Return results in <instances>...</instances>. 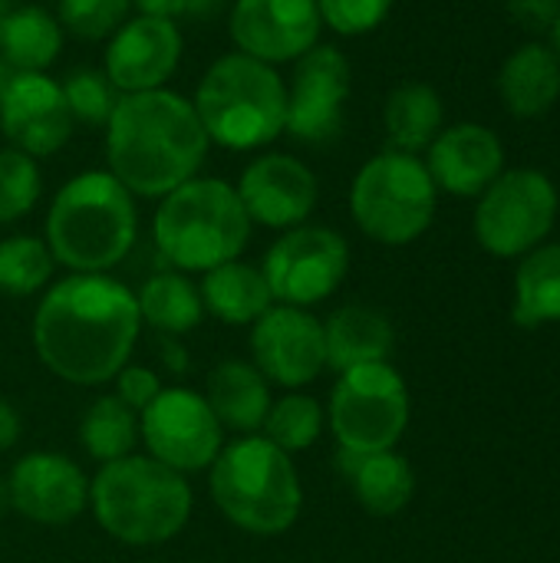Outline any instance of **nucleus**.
Masks as SVG:
<instances>
[{
	"instance_id": "nucleus-1",
	"label": "nucleus",
	"mask_w": 560,
	"mask_h": 563,
	"mask_svg": "<svg viewBox=\"0 0 560 563\" xmlns=\"http://www.w3.org/2000/svg\"><path fill=\"white\" fill-rule=\"evenodd\" d=\"M142 330L135 294L109 274L56 280L33 313L40 363L69 386H102L129 363Z\"/></svg>"
},
{
	"instance_id": "nucleus-2",
	"label": "nucleus",
	"mask_w": 560,
	"mask_h": 563,
	"mask_svg": "<svg viewBox=\"0 0 560 563\" xmlns=\"http://www.w3.org/2000/svg\"><path fill=\"white\" fill-rule=\"evenodd\" d=\"M208 135L188 96L162 86L122 92L106 122V172L135 198H165L201 175Z\"/></svg>"
},
{
	"instance_id": "nucleus-3",
	"label": "nucleus",
	"mask_w": 560,
	"mask_h": 563,
	"mask_svg": "<svg viewBox=\"0 0 560 563\" xmlns=\"http://www.w3.org/2000/svg\"><path fill=\"white\" fill-rule=\"evenodd\" d=\"M135 195L106 168H89L63 181L43 221V241L53 261L73 274L119 267L135 247Z\"/></svg>"
},
{
	"instance_id": "nucleus-4",
	"label": "nucleus",
	"mask_w": 560,
	"mask_h": 563,
	"mask_svg": "<svg viewBox=\"0 0 560 563\" xmlns=\"http://www.w3.org/2000/svg\"><path fill=\"white\" fill-rule=\"evenodd\" d=\"M191 106L211 145L257 155L284 135L287 76L231 49L201 73Z\"/></svg>"
},
{
	"instance_id": "nucleus-5",
	"label": "nucleus",
	"mask_w": 560,
	"mask_h": 563,
	"mask_svg": "<svg viewBox=\"0 0 560 563\" xmlns=\"http://www.w3.org/2000/svg\"><path fill=\"white\" fill-rule=\"evenodd\" d=\"M191 485L152 455H125L89 482L96 525L119 544L155 548L182 534L191 518Z\"/></svg>"
},
{
	"instance_id": "nucleus-6",
	"label": "nucleus",
	"mask_w": 560,
	"mask_h": 563,
	"mask_svg": "<svg viewBox=\"0 0 560 563\" xmlns=\"http://www.w3.org/2000/svg\"><path fill=\"white\" fill-rule=\"evenodd\" d=\"M251 228L238 188L208 175H195L158 198L152 218L158 254L182 274H208L218 264L238 261L251 241Z\"/></svg>"
},
{
	"instance_id": "nucleus-7",
	"label": "nucleus",
	"mask_w": 560,
	"mask_h": 563,
	"mask_svg": "<svg viewBox=\"0 0 560 563\" xmlns=\"http://www.w3.org/2000/svg\"><path fill=\"white\" fill-rule=\"evenodd\" d=\"M211 501L241 531L277 538L294 528L304 508L294 459L264 435H241L211 462Z\"/></svg>"
},
{
	"instance_id": "nucleus-8",
	"label": "nucleus",
	"mask_w": 560,
	"mask_h": 563,
	"mask_svg": "<svg viewBox=\"0 0 560 563\" xmlns=\"http://www.w3.org/2000/svg\"><path fill=\"white\" fill-rule=\"evenodd\" d=\"M439 208V188L422 155L383 148L366 158L350 185V214L356 228L386 247H406L419 241Z\"/></svg>"
},
{
	"instance_id": "nucleus-9",
	"label": "nucleus",
	"mask_w": 560,
	"mask_h": 563,
	"mask_svg": "<svg viewBox=\"0 0 560 563\" xmlns=\"http://www.w3.org/2000/svg\"><path fill=\"white\" fill-rule=\"evenodd\" d=\"M558 188L541 168H505L475 205V241L485 254L521 261L541 247L558 221Z\"/></svg>"
},
{
	"instance_id": "nucleus-10",
	"label": "nucleus",
	"mask_w": 560,
	"mask_h": 563,
	"mask_svg": "<svg viewBox=\"0 0 560 563\" xmlns=\"http://www.w3.org/2000/svg\"><path fill=\"white\" fill-rule=\"evenodd\" d=\"M327 419L343 452H389L409 426L406 379L389 363L347 369L330 393Z\"/></svg>"
},
{
	"instance_id": "nucleus-11",
	"label": "nucleus",
	"mask_w": 560,
	"mask_h": 563,
	"mask_svg": "<svg viewBox=\"0 0 560 563\" xmlns=\"http://www.w3.org/2000/svg\"><path fill=\"white\" fill-rule=\"evenodd\" d=\"M261 274L271 287L274 303L284 307H317L333 297L350 274V244L340 231L327 224H300L281 231L267 247Z\"/></svg>"
},
{
	"instance_id": "nucleus-12",
	"label": "nucleus",
	"mask_w": 560,
	"mask_h": 563,
	"mask_svg": "<svg viewBox=\"0 0 560 563\" xmlns=\"http://www.w3.org/2000/svg\"><path fill=\"white\" fill-rule=\"evenodd\" d=\"M139 439L149 455L178 475L205 472L224 449V429L208 399L195 389H162L139 412Z\"/></svg>"
},
{
	"instance_id": "nucleus-13",
	"label": "nucleus",
	"mask_w": 560,
	"mask_h": 563,
	"mask_svg": "<svg viewBox=\"0 0 560 563\" xmlns=\"http://www.w3.org/2000/svg\"><path fill=\"white\" fill-rule=\"evenodd\" d=\"M353 89V66L333 43H317L294 63L287 79V125L300 145H330L343 132L347 102Z\"/></svg>"
},
{
	"instance_id": "nucleus-14",
	"label": "nucleus",
	"mask_w": 560,
	"mask_h": 563,
	"mask_svg": "<svg viewBox=\"0 0 560 563\" xmlns=\"http://www.w3.org/2000/svg\"><path fill=\"white\" fill-rule=\"evenodd\" d=\"M323 20L317 0H234L228 36L238 53L267 66L297 63L320 43Z\"/></svg>"
},
{
	"instance_id": "nucleus-15",
	"label": "nucleus",
	"mask_w": 560,
	"mask_h": 563,
	"mask_svg": "<svg viewBox=\"0 0 560 563\" xmlns=\"http://www.w3.org/2000/svg\"><path fill=\"white\" fill-rule=\"evenodd\" d=\"M234 188L251 224L271 231H290L307 224L320 201L317 172L290 152H257L244 165Z\"/></svg>"
},
{
	"instance_id": "nucleus-16",
	"label": "nucleus",
	"mask_w": 560,
	"mask_h": 563,
	"mask_svg": "<svg viewBox=\"0 0 560 563\" xmlns=\"http://www.w3.org/2000/svg\"><path fill=\"white\" fill-rule=\"evenodd\" d=\"M251 353L264 379L284 389L310 386L327 369L323 323L304 307L274 303L251 323Z\"/></svg>"
},
{
	"instance_id": "nucleus-17",
	"label": "nucleus",
	"mask_w": 560,
	"mask_h": 563,
	"mask_svg": "<svg viewBox=\"0 0 560 563\" xmlns=\"http://www.w3.org/2000/svg\"><path fill=\"white\" fill-rule=\"evenodd\" d=\"M185 53L182 23L132 13L109 40L102 53V73L119 92H149L168 86Z\"/></svg>"
},
{
	"instance_id": "nucleus-18",
	"label": "nucleus",
	"mask_w": 560,
	"mask_h": 563,
	"mask_svg": "<svg viewBox=\"0 0 560 563\" xmlns=\"http://www.w3.org/2000/svg\"><path fill=\"white\" fill-rule=\"evenodd\" d=\"M76 119L59 79L50 73H17L0 96V132L10 148L30 158H50L73 139Z\"/></svg>"
},
{
	"instance_id": "nucleus-19",
	"label": "nucleus",
	"mask_w": 560,
	"mask_h": 563,
	"mask_svg": "<svg viewBox=\"0 0 560 563\" xmlns=\"http://www.w3.org/2000/svg\"><path fill=\"white\" fill-rule=\"evenodd\" d=\"M10 508L26 521L56 528L69 525L89 505V478L83 468L56 452H30L7 475Z\"/></svg>"
},
{
	"instance_id": "nucleus-20",
	"label": "nucleus",
	"mask_w": 560,
	"mask_h": 563,
	"mask_svg": "<svg viewBox=\"0 0 560 563\" xmlns=\"http://www.w3.org/2000/svg\"><path fill=\"white\" fill-rule=\"evenodd\" d=\"M422 162L439 191L479 198L505 172V145L482 122H455L436 135Z\"/></svg>"
},
{
	"instance_id": "nucleus-21",
	"label": "nucleus",
	"mask_w": 560,
	"mask_h": 563,
	"mask_svg": "<svg viewBox=\"0 0 560 563\" xmlns=\"http://www.w3.org/2000/svg\"><path fill=\"white\" fill-rule=\"evenodd\" d=\"M498 99L515 119H541L560 99V59L551 43L512 49L498 69Z\"/></svg>"
},
{
	"instance_id": "nucleus-22",
	"label": "nucleus",
	"mask_w": 560,
	"mask_h": 563,
	"mask_svg": "<svg viewBox=\"0 0 560 563\" xmlns=\"http://www.w3.org/2000/svg\"><path fill=\"white\" fill-rule=\"evenodd\" d=\"M323 343H327V366L337 373L370 366V363H389L396 333L383 310L347 303L330 313L323 323Z\"/></svg>"
},
{
	"instance_id": "nucleus-23",
	"label": "nucleus",
	"mask_w": 560,
	"mask_h": 563,
	"mask_svg": "<svg viewBox=\"0 0 560 563\" xmlns=\"http://www.w3.org/2000/svg\"><path fill=\"white\" fill-rule=\"evenodd\" d=\"M205 399L221 422L238 435H257L271 412V386L254 363L224 360L208 373Z\"/></svg>"
},
{
	"instance_id": "nucleus-24",
	"label": "nucleus",
	"mask_w": 560,
	"mask_h": 563,
	"mask_svg": "<svg viewBox=\"0 0 560 563\" xmlns=\"http://www.w3.org/2000/svg\"><path fill=\"white\" fill-rule=\"evenodd\" d=\"M337 465L347 475V482L353 485V495L363 505V511L373 518L399 515L416 495L413 465L403 455H396L393 449L373 452V455H356V452L340 449Z\"/></svg>"
},
{
	"instance_id": "nucleus-25",
	"label": "nucleus",
	"mask_w": 560,
	"mask_h": 563,
	"mask_svg": "<svg viewBox=\"0 0 560 563\" xmlns=\"http://www.w3.org/2000/svg\"><path fill=\"white\" fill-rule=\"evenodd\" d=\"M198 290H201L205 313H211L215 320L228 327H251L274 307V297L261 267L244 264L241 257L201 274Z\"/></svg>"
},
{
	"instance_id": "nucleus-26",
	"label": "nucleus",
	"mask_w": 560,
	"mask_h": 563,
	"mask_svg": "<svg viewBox=\"0 0 560 563\" xmlns=\"http://www.w3.org/2000/svg\"><path fill=\"white\" fill-rule=\"evenodd\" d=\"M383 129L389 148L422 155L446 129V102L429 82H399L383 106Z\"/></svg>"
},
{
	"instance_id": "nucleus-27",
	"label": "nucleus",
	"mask_w": 560,
	"mask_h": 563,
	"mask_svg": "<svg viewBox=\"0 0 560 563\" xmlns=\"http://www.w3.org/2000/svg\"><path fill=\"white\" fill-rule=\"evenodd\" d=\"M66 43V30L53 10L40 3L13 7L0 33V56L17 73H50Z\"/></svg>"
},
{
	"instance_id": "nucleus-28",
	"label": "nucleus",
	"mask_w": 560,
	"mask_h": 563,
	"mask_svg": "<svg viewBox=\"0 0 560 563\" xmlns=\"http://www.w3.org/2000/svg\"><path fill=\"white\" fill-rule=\"evenodd\" d=\"M139 317L145 327H152L158 336H175L182 340L185 333L198 330L205 320V303H201V290L198 284H191L188 274L182 271H165V274H152L139 294Z\"/></svg>"
},
{
	"instance_id": "nucleus-29",
	"label": "nucleus",
	"mask_w": 560,
	"mask_h": 563,
	"mask_svg": "<svg viewBox=\"0 0 560 563\" xmlns=\"http://www.w3.org/2000/svg\"><path fill=\"white\" fill-rule=\"evenodd\" d=\"M518 327L535 330L545 323H560V241L541 244L521 257L515 274V307Z\"/></svg>"
},
{
	"instance_id": "nucleus-30",
	"label": "nucleus",
	"mask_w": 560,
	"mask_h": 563,
	"mask_svg": "<svg viewBox=\"0 0 560 563\" xmlns=\"http://www.w3.org/2000/svg\"><path fill=\"white\" fill-rule=\"evenodd\" d=\"M139 442V416L119 402L116 396H99L83 422H79V445L86 449L89 459H96L99 465L119 462L125 455L135 452Z\"/></svg>"
},
{
	"instance_id": "nucleus-31",
	"label": "nucleus",
	"mask_w": 560,
	"mask_h": 563,
	"mask_svg": "<svg viewBox=\"0 0 560 563\" xmlns=\"http://www.w3.org/2000/svg\"><path fill=\"white\" fill-rule=\"evenodd\" d=\"M56 261L43 238L10 234L0 241V294L3 297H33L53 280Z\"/></svg>"
},
{
	"instance_id": "nucleus-32",
	"label": "nucleus",
	"mask_w": 560,
	"mask_h": 563,
	"mask_svg": "<svg viewBox=\"0 0 560 563\" xmlns=\"http://www.w3.org/2000/svg\"><path fill=\"white\" fill-rule=\"evenodd\" d=\"M323 409L314 396L304 393H287L284 399L271 402V412L264 419V439L274 442L281 452L294 455V452H307L320 432H323Z\"/></svg>"
},
{
	"instance_id": "nucleus-33",
	"label": "nucleus",
	"mask_w": 560,
	"mask_h": 563,
	"mask_svg": "<svg viewBox=\"0 0 560 563\" xmlns=\"http://www.w3.org/2000/svg\"><path fill=\"white\" fill-rule=\"evenodd\" d=\"M43 195L40 162L20 148H0V224H17L26 218Z\"/></svg>"
},
{
	"instance_id": "nucleus-34",
	"label": "nucleus",
	"mask_w": 560,
	"mask_h": 563,
	"mask_svg": "<svg viewBox=\"0 0 560 563\" xmlns=\"http://www.w3.org/2000/svg\"><path fill=\"white\" fill-rule=\"evenodd\" d=\"M59 86H63V96L76 125L83 122L89 129H106L116 102L122 99V92L102 73V66H79L66 79H59Z\"/></svg>"
},
{
	"instance_id": "nucleus-35",
	"label": "nucleus",
	"mask_w": 560,
	"mask_h": 563,
	"mask_svg": "<svg viewBox=\"0 0 560 563\" xmlns=\"http://www.w3.org/2000/svg\"><path fill=\"white\" fill-rule=\"evenodd\" d=\"M132 16V0H56L63 30L86 43L109 40Z\"/></svg>"
},
{
	"instance_id": "nucleus-36",
	"label": "nucleus",
	"mask_w": 560,
	"mask_h": 563,
	"mask_svg": "<svg viewBox=\"0 0 560 563\" xmlns=\"http://www.w3.org/2000/svg\"><path fill=\"white\" fill-rule=\"evenodd\" d=\"M393 7L396 0H317L323 30H333L347 40L380 30L389 20Z\"/></svg>"
},
{
	"instance_id": "nucleus-37",
	"label": "nucleus",
	"mask_w": 560,
	"mask_h": 563,
	"mask_svg": "<svg viewBox=\"0 0 560 563\" xmlns=\"http://www.w3.org/2000/svg\"><path fill=\"white\" fill-rule=\"evenodd\" d=\"M162 393V379H158V373L155 369H149V366H122L119 373H116V399L119 402H125L135 416L145 409V406H152V399Z\"/></svg>"
},
{
	"instance_id": "nucleus-38",
	"label": "nucleus",
	"mask_w": 560,
	"mask_h": 563,
	"mask_svg": "<svg viewBox=\"0 0 560 563\" xmlns=\"http://www.w3.org/2000/svg\"><path fill=\"white\" fill-rule=\"evenodd\" d=\"M218 3L221 0H132V10L182 23L188 16H208L211 10H218Z\"/></svg>"
},
{
	"instance_id": "nucleus-39",
	"label": "nucleus",
	"mask_w": 560,
	"mask_h": 563,
	"mask_svg": "<svg viewBox=\"0 0 560 563\" xmlns=\"http://www.w3.org/2000/svg\"><path fill=\"white\" fill-rule=\"evenodd\" d=\"M508 13L528 30H551L560 13V0H508Z\"/></svg>"
},
{
	"instance_id": "nucleus-40",
	"label": "nucleus",
	"mask_w": 560,
	"mask_h": 563,
	"mask_svg": "<svg viewBox=\"0 0 560 563\" xmlns=\"http://www.w3.org/2000/svg\"><path fill=\"white\" fill-rule=\"evenodd\" d=\"M20 432H23L20 412L7 399H0V452L13 449L20 442Z\"/></svg>"
},
{
	"instance_id": "nucleus-41",
	"label": "nucleus",
	"mask_w": 560,
	"mask_h": 563,
	"mask_svg": "<svg viewBox=\"0 0 560 563\" xmlns=\"http://www.w3.org/2000/svg\"><path fill=\"white\" fill-rule=\"evenodd\" d=\"M162 363L172 369V373H185L188 369V353L182 350V343L175 336H162Z\"/></svg>"
},
{
	"instance_id": "nucleus-42",
	"label": "nucleus",
	"mask_w": 560,
	"mask_h": 563,
	"mask_svg": "<svg viewBox=\"0 0 560 563\" xmlns=\"http://www.w3.org/2000/svg\"><path fill=\"white\" fill-rule=\"evenodd\" d=\"M13 76H17V69H13V66H10V63L0 56V96H3V89L10 86V79H13Z\"/></svg>"
},
{
	"instance_id": "nucleus-43",
	"label": "nucleus",
	"mask_w": 560,
	"mask_h": 563,
	"mask_svg": "<svg viewBox=\"0 0 560 563\" xmlns=\"http://www.w3.org/2000/svg\"><path fill=\"white\" fill-rule=\"evenodd\" d=\"M548 33H551V49L558 53V59H560V13H558V20H554V26H551Z\"/></svg>"
},
{
	"instance_id": "nucleus-44",
	"label": "nucleus",
	"mask_w": 560,
	"mask_h": 563,
	"mask_svg": "<svg viewBox=\"0 0 560 563\" xmlns=\"http://www.w3.org/2000/svg\"><path fill=\"white\" fill-rule=\"evenodd\" d=\"M10 508V492H7V478H0V515Z\"/></svg>"
},
{
	"instance_id": "nucleus-45",
	"label": "nucleus",
	"mask_w": 560,
	"mask_h": 563,
	"mask_svg": "<svg viewBox=\"0 0 560 563\" xmlns=\"http://www.w3.org/2000/svg\"><path fill=\"white\" fill-rule=\"evenodd\" d=\"M13 10V3L10 0H0V33H3V23H7V13Z\"/></svg>"
}]
</instances>
